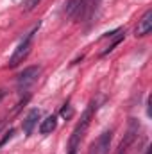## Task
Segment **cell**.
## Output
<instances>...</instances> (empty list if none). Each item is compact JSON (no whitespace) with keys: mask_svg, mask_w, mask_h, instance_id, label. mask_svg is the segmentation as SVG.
I'll use <instances>...</instances> for the list:
<instances>
[{"mask_svg":"<svg viewBox=\"0 0 152 154\" xmlns=\"http://www.w3.org/2000/svg\"><path fill=\"white\" fill-rule=\"evenodd\" d=\"M4 125H5V122H0V131L4 129Z\"/></svg>","mask_w":152,"mask_h":154,"instance_id":"obj_13","label":"cell"},{"mask_svg":"<svg viewBox=\"0 0 152 154\" xmlns=\"http://www.w3.org/2000/svg\"><path fill=\"white\" fill-rule=\"evenodd\" d=\"M111 136H113V133H111V131L102 133V134H100V138L97 140V143H93V145H91L90 154H108V152H109Z\"/></svg>","mask_w":152,"mask_h":154,"instance_id":"obj_5","label":"cell"},{"mask_svg":"<svg viewBox=\"0 0 152 154\" xmlns=\"http://www.w3.org/2000/svg\"><path fill=\"white\" fill-rule=\"evenodd\" d=\"M13 133H14V131H13V129H9V131H7V133H5V136H4V138H2V140H0V147H2V145H4V143H5V142H7V140H9V138H11V136H13Z\"/></svg>","mask_w":152,"mask_h":154,"instance_id":"obj_11","label":"cell"},{"mask_svg":"<svg viewBox=\"0 0 152 154\" xmlns=\"http://www.w3.org/2000/svg\"><path fill=\"white\" fill-rule=\"evenodd\" d=\"M56 125H57L56 116H54V115L47 116V118L39 124V133H41V134H48V133H52V131L56 129Z\"/></svg>","mask_w":152,"mask_h":154,"instance_id":"obj_8","label":"cell"},{"mask_svg":"<svg viewBox=\"0 0 152 154\" xmlns=\"http://www.w3.org/2000/svg\"><path fill=\"white\" fill-rule=\"evenodd\" d=\"M93 109H95V102H90V106L86 108V111H84L82 116H81V122L75 125V129H74V133H72V136H70L68 154H75L77 152V145H79V142L82 140V136H84V133H86V129H88V125H90V122H91Z\"/></svg>","mask_w":152,"mask_h":154,"instance_id":"obj_1","label":"cell"},{"mask_svg":"<svg viewBox=\"0 0 152 154\" xmlns=\"http://www.w3.org/2000/svg\"><path fill=\"white\" fill-rule=\"evenodd\" d=\"M4 97H5V90H0V100H2Z\"/></svg>","mask_w":152,"mask_h":154,"instance_id":"obj_12","label":"cell"},{"mask_svg":"<svg viewBox=\"0 0 152 154\" xmlns=\"http://www.w3.org/2000/svg\"><path fill=\"white\" fill-rule=\"evenodd\" d=\"M152 31V11H147L141 20L138 22V27H136V36H147Z\"/></svg>","mask_w":152,"mask_h":154,"instance_id":"obj_6","label":"cell"},{"mask_svg":"<svg viewBox=\"0 0 152 154\" xmlns=\"http://www.w3.org/2000/svg\"><path fill=\"white\" fill-rule=\"evenodd\" d=\"M39 2H41V0H25V2H23V9H25V11H32Z\"/></svg>","mask_w":152,"mask_h":154,"instance_id":"obj_9","label":"cell"},{"mask_svg":"<svg viewBox=\"0 0 152 154\" xmlns=\"http://www.w3.org/2000/svg\"><path fill=\"white\" fill-rule=\"evenodd\" d=\"M72 115H74V109L66 104V106L61 109V116H63V118H66V120H70V118H72Z\"/></svg>","mask_w":152,"mask_h":154,"instance_id":"obj_10","label":"cell"},{"mask_svg":"<svg viewBox=\"0 0 152 154\" xmlns=\"http://www.w3.org/2000/svg\"><path fill=\"white\" fill-rule=\"evenodd\" d=\"M38 27H39V25H38ZM38 27H34V29H32L25 38L22 39V43L14 48V52H13L11 59H9V66H11V68H14V66H18L20 63H23V61H25V57L29 56V52H31V48H32V38H34V34H36Z\"/></svg>","mask_w":152,"mask_h":154,"instance_id":"obj_2","label":"cell"},{"mask_svg":"<svg viewBox=\"0 0 152 154\" xmlns=\"http://www.w3.org/2000/svg\"><path fill=\"white\" fill-rule=\"evenodd\" d=\"M38 120H39V109H31V111L27 113V116L23 118V124H22L25 134H31V133H32V129H34V125L38 124Z\"/></svg>","mask_w":152,"mask_h":154,"instance_id":"obj_7","label":"cell"},{"mask_svg":"<svg viewBox=\"0 0 152 154\" xmlns=\"http://www.w3.org/2000/svg\"><path fill=\"white\" fill-rule=\"evenodd\" d=\"M138 129H140V124H138V120L131 118V120H129L127 133H125L123 140L120 142V145H118V152H116V154H125V152H127V149H129V147L134 143V140H136V136H138Z\"/></svg>","mask_w":152,"mask_h":154,"instance_id":"obj_4","label":"cell"},{"mask_svg":"<svg viewBox=\"0 0 152 154\" xmlns=\"http://www.w3.org/2000/svg\"><path fill=\"white\" fill-rule=\"evenodd\" d=\"M39 74H41V68H39V66H29V68H25V70L18 75V81H16L18 90H20V91L29 90V88L38 81Z\"/></svg>","mask_w":152,"mask_h":154,"instance_id":"obj_3","label":"cell"}]
</instances>
